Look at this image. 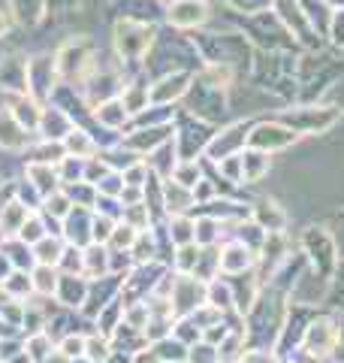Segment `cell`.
<instances>
[{
	"mask_svg": "<svg viewBox=\"0 0 344 363\" xmlns=\"http://www.w3.org/2000/svg\"><path fill=\"white\" fill-rule=\"evenodd\" d=\"M0 30H4V18H0Z\"/></svg>",
	"mask_w": 344,
	"mask_h": 363,
	"instance_id": "obj_1",
	"label": "cell"
}]
</instances>
